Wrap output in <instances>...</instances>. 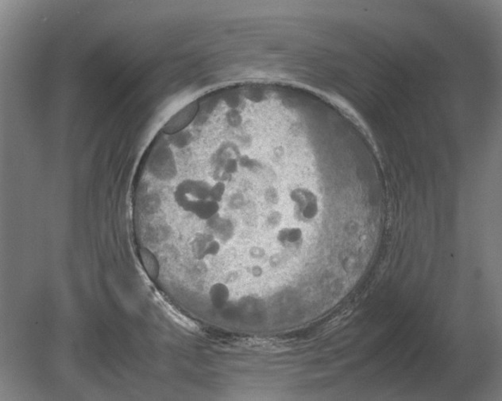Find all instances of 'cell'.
<instances>
[{"label": "cell", "instance_id": "cell-2", "mask_svg": "<svg viewBox=\"0 0 502 401\" xmlns=\"http://www.w3.org/2000/svg\"><path fill=\"white\" fill-rule=\"evenodd\" d=\"M211 185L200 180H186L177 186L174 199L184 210L191 212L199 200L210 199Z\"/></svg>", "mask_w": 502, "mask_h": 401}, {"label": "cell", "instance_id": "cell-4", "mask_svg": "<svg viewBox=\"0 0 502 401\" xmlns=\"http://www.w3.org/2000/svg\"><path fill=\"white\" fill-rule=\"evenodd\" d=\"M226 192V185L224 182H217L215 184L211 186L210 192V199L220 203L224 198Z\"/></svg>", "mask_w": 502, "mask_h": 401}, {"label": "cell", "instance_id": "cell-1", "mask_svg": "<svg viewBox=\"0 0 502 401\" xmlns=\"http://www.w3.org/2000/svg\"><path fill=\"white\" fill-rule=\"evenodd\" d=\"M295 204V217L302 223L314 222L320 214V202L316 194L306 187H297L290 193Z\"/></svg>", "mask_w": 502, "mask_h": 401}, {"label": "cell", "instance_id": "cell-3", "mask_svg": "<svg viewBox=\"0 0 502 401\" xmlns=\"http://www.w3.org/2000/svg\"><path fill=\"white\" fill-rule=\"evenodd\" d=\"M219 203L211 199L201 200L195 205L191 214L198 219L204 222L210 220L211 218L219 214Z\"/></svg>", "mask_w": 502, "mask_h": 401}]
</instances>
